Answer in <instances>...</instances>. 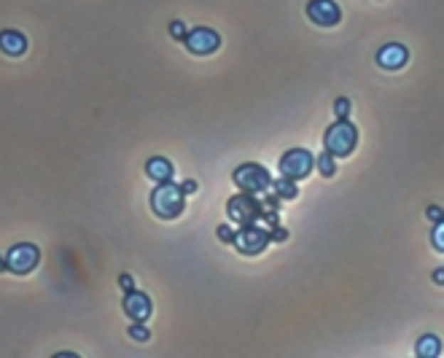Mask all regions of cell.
<instances>
[{
  "instance_id": "6da1fadb",
  "label": "cell",
  "mask_w": 444,
  "mask_h": 358,
  "mask_svg": "<svg viewBox=\"0 0 444 358\" xmlns=\"http://www.w3.org/2000/svg\"><path fill=\"white\" fill-rule=\"evenodd\" d=\"M186 208V194L184 189L173 181H167V184H157V189L151 191V210H154V216H159L164 221H173L178 219Z\"/></svg>"
},
{
  "instance_id": "7a4b0ae2",
  "label": "cell",
  "mask_w": 444,
  "mask_h": 358,
  "mask_svg": "<svg viewBox=\"0 0 444 358\" xmlns=\"http://www.w3.org/2000/svg\"><path fill=\"white\" fill-rule=\"evenodd\" d=\"M323 146L334 157H350L358 146V127L350 119H337L323 135Z\"/></svg>"
},
{
  "instance_id": "8fae6325",
  "label": "cell",
  "mask_w": 444,
  "mask_h": 358,
  "mask_svg": "<svg viewBox=\"0 0 444 358\" xmlns=\"http://www.w3.org/2000/svg\"><path fill=\"white\" fill-rule=\"evenodd\" d=\"M409 62V49L404 43H385L383 49L377 51V65L385 70H401Z\"/></svg>"
},
{
  "instance_id": "d4e9b609",
  "label": "cell",
  "mask_w": 444,
  "mask_h": 358,
  "mask_svg": "<svg viewBox=\"0 0 444 358\" xmlns=\"http://www.w3.org/2000/svg\"><path fill=\"white\" fill-rule=\"evenodd\" d=\"M181 189H184V194H194V191H197V184H194V181H184Z\"/></svg>"
},
{
  "instance_id": "3957f363",
  "label": "cell",
  "mask_w": 444,
  "mask_h": 358,
  "mask_svg": "<svg viewBox=\"0 0 444 358\" xmlns=\"http://www.w3.org/2000/svg\"><path fill=\"white\" fill-rule=\"evenodd\" d=\"M232 181H235V186H240V191H248V194H267V191H272L270 170L264 164H259V162L240 164L232 173Z\"/></svg>"
},
{
  "instance_id": "cb8c5ba5",
  "label": "cell",
  "mask_w": 444,
  "mask_h": 358,
  "mask_svg": "<svg viewBox=\"0 0 444 358\" xmlns=\"http://www.w3.org/2000/svg\"><path fill=\"white\" fill-rule=\"evenodd\" d=\"M431 278H433V283L436 285H444V267H436Z\"/></svg>"
},
{
  "instance_id": "7c38bea8",
  "label": "cell",
  "mask_w": 444,
  "mask_h": 358,
  "mask_svg": "<svg viewBox=\"0 0 444 358\" xmlns=\"http://www.w3.org/2000/svg\"><path fill=\"white\" fill-rule=\"evenodd\" d=\"M173 162L164 159V157H151L146 162V175L151 181H157V184H167V181H173Z\"/></svg>"
},
{
  "instance_id": "5b68a950",
  "label": "cell",
  "mask_w": 444,
  "mask_h": 358,
  "mask_svg": "<svg viewBox=\"0 0 444 358\" xmlns=\"http://www.w3.org/2000/svg\"><path fill=\"white\" fill-rule=\"evenodd\" d=\"M232 246L243 256H259L261 251H267V246H270V229H261L259 223H243L237 229Z\"/></svg>"
},
{
  "instance_id": "e0dca14e",
  "label": "cell",
  "mask_w": 444,
  "mask_h": 358,
  "mask_svg": "<svg viewBox=\"0 0 444 358\" xmlns=\"http://www.w3.org/2000/svg\"><path fill=\"white\" fill-rule=\"evenodd\" d=\"M431 246L436 248V251H442V253H444V219H442V221L433 223V229H431Z\"/></svg>"
},
{
  "instance_id": "ffe728a7",
  "label": "cell",
  "mask_w": 444,
  "mask_h": 358,
  "mask_svg": "<svg viewBox=\"0 0 444 358\" xmlns=\"http://www.w3.org/2000/svg\"><path fill=\"white\" fill-rule=\"evenodd\" d=\"M334 113H337V119H347V113H350V100L347 98H339L334 102Z\"/></svg>"
},
{
  "instance_id": "ba28073f",
  "label": "cell",
  "mask_w": 444,
  "mask_h": 358,
  "mask_svg": "<svg viewBox=\"0 0 444 358\" xmlns=\"http://www.w3.org/2000/svg\"><path fill=\"white\" fill-rule=\"evenodd\" d=\"M307 19L318 27H334L342 22V9L337 0H310L307 3Z\"/></svg>"
},
{
  "instance_id": "5bb4252c",
  "label": "cell",
  "mask_w": 444,
  "mask_h": 358,
  "mask_svg": "<svg viewBox=\"0 0 444 358\" xmlns=\"http://www.w3.org/2000/svg\"><path fill=\"white\" fill-rule=\"evenodd\" d=\"M272 191L280 199H296L299 197V186H296L294 178H280V181H272Z\"/></svg>"
},
{
  "instance_id": "277c9868",
  "label": "cell",
  "mask_w": 444,
  "mask_h": 358,
  "mask_svg": "<svg viewBox=\"0 0 444 358\" xmlns=\"http://www.w3.org/2000/svg\"><path fill=\"white\" fill-rule=\"evenodd\" d=\"M226 213L235 223H256L264 216V205H261L256 194H248V191H240L235 197L226 202Z\"/></svg>"
},
{
  "instance_id": "9a60e30c",
  "label": "cell",
  "mask_w": 444,
  "mask_h": 358,
  "mask_svg": "<svg viewBox=\"0 0 444 358\" xmlns=\"http://www.w3.org/2000/svg\"><path fill=\"white\" fill-rule=\"evenodd\" d=\"M415 350H418V356H439L442 353V342H439L436 334H426Z\"/></svg>"
},
{
  "instance_id": "30bf717a",
  "label": "cell",
  "mask_w": 444,
  "mask_h": 358,
  "mask_svg": "<svg viewBox=\"0 0 444 358\" xmlns=\"http://www.w3.org/2000/svg\"><path fill=\"white\" fill-rule=\"evenodd\" d=\"M122 307H124V312L132 318V321L146 323L148 315H151V299H148V294H143V291L132 288V291H127V294H124Z\"/></svg>"
},
{
  "instance_id": "7402d4cb",
  "label": "cell",
  "mask_w": 444,
  "mask_h": 358,
  "mask_svg": "<svg viewBox=\"0 0 444 358\" xmlns=\"http://www.w3.org/2000/svg\"><path fill=\"white\" fill-rule=\"evenodd\" d=\"M270 240H278V243H280V240H288V229L278 226V223H275V226H270Z\"/></svg>"
},
{
  "instance_id": "4316f807",
  "label": "cell",
  "mask_w": 444,
  "mask_h": 358,
  "mask_svg": "<svg viewBox=\"0 0 444 358\" xmlns=\"http://www.w3.org/2000/svg\"><path fill=\"white\" fill-rule=\"evenodd\" d=\"M0 272H9V259H6V253H0Z\"/></svg>"
},
{
  "instance_id": "44dd1931",
  "label": "cell",
  "mask_w": 444,
  "mask_h": 358,
  "mask_svg": "<svg viewBox=\"0 0 444 358\" xmlns=\"http://www.w3.org/2000/svg\"><path fill=\"white\" fill-rule=\"evenodd\" d=\"M170 36L175 41H186V25L184 22H170Z\"/></svg>"
},
{
  "instance_id": "52a82bcc",
  "label": "cell",
  "mask_w": 444,
  "mask_h": 358,
  "mask_svg": "<svg viewBox=\"0 0 444 358\" xmlns=\"http://www.w3.org/2000/svg\"><path fill=\"white\" fill-rule=\"evenodd\" d=\"M6 259H9V272L27 275L30 270H36V264L41 261V251L33 243H16L14 248L6 251Z\"/></svg>"
},
{
  "instance_id": "ac0fdd59",
  "label": "cell",
  "mask_w": 444,
  "mask_h": 358,
  "mask_svg": "<svg viewBox=\"0 0 444 358\" xmlns=\"http://www.w3.org/2000/svg\"><path fill=\"white\" fill-rule=\"evenodd\" d=\"M130 337H132V339H135V342H148V339H151V334H148V329L146 326H143V323H132V326H130Z\"/></svg>"
},
{
  "instance_id": "d6986e66",
  "label": "cell",
  "mask_w": 444,
  "mask_h": 358,
  "mask_svg": "<svg viewBox=\"0 0 444 358\" xmlns=\"http://www.w3.org/2000/svg\"><path fill=\"white\" fill-rule=\"evenodd\" d=\"M216 235H218V240H221V243H235L237 229H232L229 223H221V226L216 229Z\"/></svg>"
},
{
  "instance_id": "484cf974",
  "label": "cell",
  "mask_w": 444,
  "mask_h": 358,
  "mask_svg": "<svg viewBox=\"0 0 444 358\" xmlns=\"http://www.w3.org/2000/svg\"><path fill=\"white\" fill-rule=\"evenodd\" d=\"M122 288H124V294H127V291H132V278H130V275H124L122 278Z\"/></svg>"
},
{
  "instance_id": "603a6c76",
  "label": "cell",
  "mask_w": 444,
  "mask_h": 358,
  "mask_svg": "<svg viewBox=\"0 0 444 358\" xmlns=\"http://www.w3.org/2000/svg\"><path fill=\"white\" fill-rule=\"evenodd\" d=\"M426 216H428V219H431L433 223L442 221V219H444V208H439V205H428V210H426Z\"/></svg>"
},
{
  "instance_id": "8992f818",
  "label": "cell",
  "mask_w": 444,
  "mask_h": 358,
  "mask_svg": "<svg viewBox=\"0 0 444 358\" xmlns=\"http://www.w3.org/2000/svg\"><path fill=\"white\" fill-rule=\"evenodd\" d=\"M312 170H315V157H312L307 149H291L280 157V173H283L285 178L302 181V178H307Z\"/></svg>"
},
{
  "instance_id": "4fadbf2b",
  "label": "cell",
  "mask_w": 444,
  "mask_h": 358,
  "mask_svg": "<svg viewBox=\"0 0 444 358\" xmlns=\"http://www.w3.org/2000/svg\"><path fill=\"white\" fill-rule=\"evenodd\" d=\"M27 49V38L19 30H3L0 33V51L9 57H19Z\"/></svg>"
},
{
  "instance_id": "9c48e42d",
  "label": "cell",
  "mask_w": 444,
  "mask_h": 358,
  "mask_svg": "<svg viewBox=\"0 0 444 358\" xmlns=\"http://www.w3.org/2000/svg\"><path fill=\"white\" fill-rule=\"evenodd\" d=\"M184 43L191 54L205 57V54H213V51L221 46V36L216 30H210V27H194L191 33H186Z\"/></svg>"
},
{
  "instance_id": "2e32d148",
  "label": "cell",
  "mask_w": 444,
  "mask_h": 358,
  "mask_svg": "<svg viewBox=\"0 0 444 358\" xmlns=\"http://www.w3.org/2000/svg\"><path fill=\"white\" fill-rule=\"evenodd\" d=\"M337 157L334 154H329V151H323L321 157H315V167H318V173L323 175V178H332V175H337Z\"/></svg>"
}]
</instances>
